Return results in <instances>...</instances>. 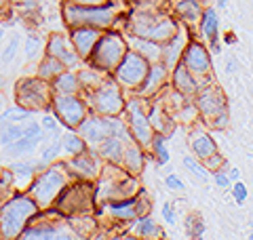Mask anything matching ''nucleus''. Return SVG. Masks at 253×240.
<instances>
[{
    "instance_id": "1",
    "label": "nucleus",
    "mask_w": 253,
    "mask_h": 240,
    "mask_svg": "<svg viewBox=\"0 0 253 240\" xmlns=\"http://www.w3.org/2000/svg\"><path fill=\"white\" fill-rule=\"evenodd\" d=\"M41 213L28 192H17L0 204V238H19L26 226Z\"/></svg>"
},
{
    "instance_id": "2",
    "label": "nucleus",
    "mask_w": 253,
    "mask_h": 240,
    "mask_svg": "<svg viewBox=\"0 0 253 240\" xmlns=\"http://www.w3.org/2000/svg\"><path fill=\"white\" fill-rule=\"evenodd\" d=\"M181 21L171 17L165 11H144L135 9L126 19V34L150 38L156 42H167V40L179 30Z\"/></svg>"
},
{
    "instance_id": "3",
    "label": "nucleus",
    "mask_w": 253,
    "mask_h": 240,
    "mask_svg": "<svg viewBox=\"0 0 253 240\" xmlns=\"http://www.w3.org/2000/svg\"><path fill=\"white\" fill-rule=\"evenodd\" d=\"M70 177H72V173L68 171L66 162H51L41 173L34 175V179L28 186V194L36 200L41 211H49L55 198L59 196V192L70 183Z\"/></svg>"
},
{
    "instance_id": "4",
    "label": "nucleus",
    "mask_w": 253,
    "mask_h": 240,
    "mask_svg": "<svg viewBox=\"0 0 253 240\" xmlns=\"http://www.w3.org/2000/svg\"><path fill=\"white\" fill-rule=\"evenodd\" d=\"M91 183L93 181H83V179L68 183L51 204L53 211L57 215H63V217H84V215H89L95 209V200H97L95 188Z\"/></svg>"
},
{
    "instance_id": "5",
    "label": "nucleus",
    "mask_w": 253,
    "mask_h": 240,
    "mask_svg": "<svg viewBox=\"0 0 253 240\" xmlns=\"http://www.w3.org/2000/svg\"><path fill=\"white\" fill-rule=\"evenodd\" d=\"M126 51H129L126 38L121 34V32H114L110 28V30L101 32V36H99L97 42H95L86 63L95 70L104 72V74H112L114 68L121 63V59L125 57Z\"/></svg>"
},
{
    "instance_id": "6",
    "label": "nucleus",
    "mask_w": 253,
    "mask_h": 240,
    "mask_svg": "<svg viewBox=\"0 0 253 240\" xmlns=\"http://www.w3.org/2000/svg\"><path fill=\"white\" fill-rule=\"evenodd\" d=\"M63 19L70 28L76 26H91L99 30H110L114 28V23L118 21V6L112 2L106 4H95V6H83L68 2L63 4Z\"/></svg>"
},
{
    "instance_id": "7",
    "label": "nucleus",
    "mask_w": 253,
    "mask_h": 240,
    "mask_svg": "<svg viewBox=\"0 0 253 240\" xmlns=\"http://www.w3.org/2000/svg\"><path fill=\"white\" fill-rule=\"evenodd\" d=\"M83 97L86 101V106H89V112H95V114H101V116H123L125 114L126 99H125L123 86L110 74L93 91L83 93Z\"/></svg>"
},
{
    "instance_id": "8",
    "label": "nucleus",
    "mask_w": 253,
    "mask_h": 240,
    "mask_svg": "<svg viewBox=\"0 0 253 240\" xmlns=\"http://www.w3.org/2000/svg\"><path fill=\"white\" fill-rule=\"evenodd\" d=\"M53 101L51 82H46L41 76H26L15 84V103L30 112L49 110Z\"/></svg>"
},
{
    "instance_id": "9",
    "label": "nucleus",
    "mask_w": 253,
    "mask_h": 240,
    "mask_svg": "<svg viewBox=\"0 0 253 240\" xmlns=\"http://www.w3.org/2000/svg\"><path fill=\"white\" fill-rule=\"evenodd\" d=\"M148 68H150V61L146 57H141L137 51L129 49L125 53V57L121 59V63L114 68L112 76L118 84L123 86L126 91H135L137 86L141 84V80L146 78L148 74Z\"/></svg>"
},
{
    "instance_id": "10",
    "label": "nucleus",
    "mask_w": 253,
    "mask_h": 240,
    "mask_svg": "<svg viewBox=\"0 0 253 240\" xmlns=\"http://www.w3.org/2000/svg\"><path fill=\"white\" fill-rule=\"evenodd\" d=\"M51 110L55 118L59 120V124L68 126V129H76L83 122V118L89 114V106L83 97V93L78 95H53Z\"/></svg>"
},
{
    "instance_id": "11",
    "label": "nucleus",
    "mask_w": 253,
    "mask_h": 240,
    "mask_svg": "<svg viewBox=\"0 0 253 240\" xmlns=\"http://www.w3.org/2000/svg\"><path fill=\"white\" fill-rule=\"evenodd\" d=\"M150 209V198L144 194V192H137L135 196L129 198H121V200H106L104 211L116 221H133L139 215L148 213Z\"/></svg>"
},
{
    "instance_id": "12",
    "label": "nucleus",
    "mask_w": 253,
    "mask_h": 240,
    "mask_svg": "<svg viewBox=\"0 0 253 240\" xmlns=\"http://www.w3.org/2000/svg\"><path fill=\"white\" fill-rule=\"evenodd\" d=\"M101 162H104V160H101V156L97 154V150L93 146H89L86 150L78 152V154H74L66 162V166H68V171L72 173L74 179L95 181V179H99V173L104 169Z\"/></svg>"
},
{
    "instance_id": "13",
    "label": "nucleus",
    "mask_w": 253,
    "mask_h": 240,
    "mask_svg": "<svg viewBox=\"0 0 253 240\" xmlns=\"http://www.w3.org/2000/svg\"><path fill=\"white\" fill-rule=\"evenodd\" d=\"M179 61L184 63V66L190 72H192L196 78H209L211 70H213L209 49L201 42V40H194V38L186 42L184 53H181V59Z\"/></svg>"
},
{
    "instance_id": "14",
    "label": "nucleus",
    "mask_w": 253,
    "mask_h": 240,
    "mask_svg": "<svg viewBox=\"0 0 253 240\" xmlns=\"http://www.w3.org/2000/svg\"><path fill=\"white\" fill-rule=\"evenodd\" d=\"M196 110L205 120H211L219 116L221 112H228V103H226V95L219 89L217 84L205 82L199 91H196Z\"/></svg>"
},
{
    "instance_id": "15",
    "label": "nucleus",
    "mask_w": 253,
    "mask_h": 240,
    "mask_svg": "<svg viewBox=\"0 0 253 240\" xmlns=\"http://www.w3.org/2000/svg\"><path fill=\"white\" fill-rule=\"evenodd\" d=\"M44 55H51V57L59 59L63 63V68L68 70H76L83 63L81 55L76 53V49L70 42V38H66L63 34H51L49 40L44 44Z\"/></svg>"
},
{
    "instance_id": "16",
    "label": "nucleus",
    "mask_w": 253,
    "mask_h": 240,
    "mask_svg": "<svg viewBox=\"0 0 253 240\" xmlns=\"http://www.w3.org/2000/svg\"><path fill=\"white\" fill-rule=\"evenodd\" d=\"M169 72H171V68L165 66L163 61L150 63L148 74H146L144 80H141V84L135 89V95H139V97H144V99H152L154 95L161 93V89H163L165 84H167Z\"/></svg>"
},
{
    "instance_id": "17",
    "label": "nucleus",
    "mask_w": 253,
    "mask_h": 240,
    "mask_svg": "<svg viewBox=\"0 0 253 240\" xmlns=\"http://www.w3.org/2000/svg\"><path fill=\"white\" fill-rule=\"evenodd\" d=\"M99 28H91V26H76V28H70V42H72V46L76 49V53L81 55V59L86 61L89 59V55L93 51L95 42L99 40L101 36Z\"/></svg>"
},
{
    "instance_id": "18",
    "label": "nucleus",
    "mask_w": 253,
    "mask_h": 240,
    "mask_svg": "<svg viewBox=\"0 0 253 240\" xmlns=\"http://www.w3.org/2000/svg\"><path fill=\"white\" fill-rule=\"evenodd\" d=\"M169 74H171V80H173V89H175L177 93H181L184 97H192V95H196V91L201 89L199 78H196L181 61H177L175 66L171 68Z\"/></svg>"
},
{
    "instance_id": "19",
    "label": "nucleus",
    "mask_w": 253,
    "mask_h": 240,
    "mask_svg": "<svg viewBox=\"0 0 253 240\" xmlns=\"http://www.w3.org/2000/svg\"><path fill=\"white\" fill-rule=\"evenodd\" d=\"M190 34H186V30H184V23L179 26V30L173 34L167 42H163V57H161V61L165 63V66H169V68H173L175 63L181 59V53H184V46H186V42H188V38Z\"/></svg>"
},
{
    "instance_id": "20",
    "label": "nucleus",
    "mask_w": 253,
    "mask_h": 240,
    "mask_svg": "<svg viewBox=\"0 0 253 240\" xmlns=\"http://www.w3.org/2000/svg\"><path fill=\"white\" fill-rule=\"evenodd\" d=\"M125 38H126V44H131V49L137 51L141 57H146L150 63L161 61L163 42H156V40H150V38H141V36H133V34H126Z\"/></svg>"
},
{
    "instance_id": "21",
    "label": "nucleus",
    "mask_w": 253,
    "mask_h": 240,
    "mask_svg": "<svg viewBox=\"0 0 253 240\" xmlns=\"http://www.w3.org/2000/svg\"><path fill=\"white\" fill-rule=\"evenodd\" d=\"M190 150L199 160H207L217 152V143L207 131H192L190 133Z\"/></svg>"
},
{
    "instance_id": "22",
    "label": "nucleus",
    "mask_w": 253,
    "mask_h": 240,
    "mask_svg": "<svg viewBox=\"0 0 253 240\" xmlns=\"http://www.w3.org/2000/svg\"><path fill=\"white\" fill-rule=\"evenodd\" d=\"M121 166L131 173V175H139L144 171L146 166V156H144V148L139 146V143L131 141L125 146V152H123V160H121Z\"/></svg>"
},
{
    "instance_id": "23",
    "label": "nucleus",
    "mask_w": 253,
    "mask_h": 240,
    "mask_svg": "<svg viewBox=\"0 0 253 240\" xmlns=\"http://www.w3.org/2000/svg\"><path fill=\"white\" fill-rule=\"evenodd\" d=\"M51 89H53V95H78V93H83L76 70H68V68L51 80Z\"/></svg>"
},
{
    "instance_id": "24",
    "label": "nucleus",
    "mask_w": 253,
    "mask_h": 240,
    "mask_svg": "<svg viewBox=\"0 0 253 240\" xmlns=\"http://www.w3.org/2000/svg\"><path fill=\"white\" fill-rule=\"evenodd\" d=\"M44 166H46V164L42 162L41 158H36V160L23 158V160H17V162L9 164V169L13 171L15 181H17V183H30L32 179H34V175H36V173H41Z\"/></svg>"
},
{
    "instance_id": "25",
    "label": "nucleus",
    "mask_w": 253,
    "mask_h": 240,
    "mask_svg": "<svg viewBox=\"0 0 253 240\" xmlns=\"http://www.w3.org/2000/svg\"><path fill=\"white\" fill-rule=\"evenodd\" d=\"M173 11H175V17L184 26H194V23L201 21L203 4L201 0H179V2L173 4Z\"/></svg>"
},
{
    "instance_id": "26",
    "label": "nucleus",
    "mask_w": 253,
    "mask_h": 240,
    "mask_svg": "<svg viewBox=\"0 0 253 240\" xmlns=\"http://www.w3.org/2000/svg\"><path fill=\"white\" fill-rule=\"evenodd\" d=\"M97 154L101 156L104 162H110V164H121L123 160V152H125V143L118 139V137H106L104 141H99L97 146Z\"/></svg>"
},
{
    "instance_id": "27",
    "label": "nucleus",
    "mask_w": 253,
    "mask_h": 240,
    "mask_svg": "<svg viewBox=\"0 0 253 240\" xmlns=\"http://www.w3.org/2000/svg\"><path fill=\"white\" fill-rule=\"evenodd\" d=\"M44 137H46L44 133L42 135H34V137H26V135H23V137L11 141L9 146H4V154L6 156H23L26 158L28 154H32V152L41 146Z\"/></svg>"
},
{
    "instance_id": "28",
    "label": "nucleus",
    "mask_w": 253,
    "mask_h": 240,
    "mask_svg": "<svg viewBox=\"0 0 253 240\" xmlns=\"http://www.w3.org/2000/svg\"><path fill=\"white\" fill-rule=\"evenodd\" d=\"M129 223H131V221H129ZM131 232H133L135 236H139V238H161V236H165L163 228L158 226V223H156L152 217H150L148 213H144V215H139V217L133 219Z\"/></svg>"
},
{
    "instance_id": "29",
    "label": "nucleus",
    "mask_w": 253,
    "mask_h": 240,
    "mask_svg": "<svg viewBox=\"0 0 253 240\" xmlns=\"http://www.w3.org/2000/svg\"><path fill=\"white\" fill-rule=\"evenodd\" d=\"M57 236H68L66 232H61L59 230V226H55V223H51V221H46V223H34V221H30L28 226H26V230L21 232V236L19 238H42V240H46V238H57Z\"/></svg>"
},
{
    "instance_id": "30",
    "label": "nucleus",
    "mask_w": 253,
    "mask_h": 240,
    "mask_svg": "<svg viewBox=\"0 0 253 240\" xmlns=\"http://www.w3.org/2000/svg\"><path fill=\"white\" fill-rule=\"evenodd\" d=\"M201 34L207 42H213V40H219V17H217V11L213 6H207L203 9V15H201Z\"/></svg>"
},
{
    "instance_id": "31",
    "label": "nucleus",
    "mask_w": 253,
    "mask_h": 240,
    "mask_svg": "<svg viewBox=\"0 0 253 240\" xmlns=\"http://www.w3.org/2000/svg\"><path fill=\"white\" fill-rule=\"evenodd\" d=\"M148 118H150V124H152V129L156 133H165V135H167L173 129V122H171V118L167 116V110L161 108V106H152V108H150Z\"/></svg>"
},
{
    "instance_id": "32",
    "label": "nucleus",
    "mask_w": 253,
    "mask_h": 240,
    "mask_svg": "<svg viewBox=\"0 0 253 240\" xmlns=\"http://www.w3.org/2000/svg\"><path fill=\"white\" fill-rule=\"evenodd\" d=\"M59 139H61V150L68 152L70 156H74V154H78V152H83V150L89 148V143H86L81 135H78L76 129H68V133H63Z\"/></svg>"
},
{
    "instance_id": "33",
    "label": "nucleus",
    "mask_w": 253,
    "mask_h": 240,
    "mask_svg": "<svg viewBox=\"0 0 253 240\" xmlns=\"http://www.w3.org/2000/svg\"><path fill=\"white\" fill-rule=\"evenodd\" d=\"M63 70H66V68H63V63L59 59L51 57V55H44V57L41 59V63H38L36 76H41L42 80H46V82H51V80L57 76V74H61Z\"/></svg>"
},
{
    "instance_id": "34",
    "label": "nucleus",
    "mask_w": 253,
    "mask_h": 240,
    "mask_svg": "<svg viewBox=\"0 0 253 240\" xmlns=\"http://www.w3.org/2000/svg\"><path fill=\"white\" fill-rule=\"evenodd\" d=\"M76 74H78V80H81V89H83V93L93 91L95 86H97L101 80L108 76V74H104V72H99V70H95V68L76 70Z\"/></svg>"
},
{
    "instance_id": "35",
    "label": "nucleus",
    "mask_w": 253,
    "mask_h": 240,
    "mask_svg": "<svg viewBox=\"0 0 253 240\" xmlns=\"http://www.w3.org/2000/svg\"><path fill=\"white\" fill-rule=\"evenodd\" d=\"M32 116H34V112H30L26 108H21V106H11V108H6L2 114H0V124H13V122H26V120H30Z\"/></svg>"
},
{
    "instance_id": "36",
    "label": "nucleus",
    "mask_w": 253,
    "mask_h": 240,
    "mask_svg": "<svg viewBox=\"0 0 253 240\" xmlns=\"http://www.w3.org/2000/svg\"><path fill=\"white\" fill-rule=\"evenodd\" d=\"M181 162H184V166L188 169V173L192 175V177H196L199 181H207V179H209V169L205 166L203 160H199L194 154H192V156H184V160H181Z\"/></svg>"
},
{
    "instance_id": "37",
    "label": "nucleus",
    "mask_w": 253,
    "mask_h": 240,
    "mask_svg": "<svg viewBox=\"0 0 253 240\" xmlns=\"http://www.w3.org/2000/svg\"><path fill=\"white\" fill-rule=\"evenodd\" d=\"M59 154H61V139L59 137H53V141L49 143L46 148H42V152H41V158L44 164H51V162H55V160L59 158Z\"/></svg>"
},
{
    "instance_id": "38",
    "label": "nucleus",
    "mask_w": 253,
    "mask_h": 240,
    "mask_svg": "<svg viewBox=\"0 0 253 240\" xmlns=\"http://www.w3.org/2000/svg\"><path fill=\"white\" fill-rule=\"evenodd\" d=\"M19 46H21V40H19V36H13V38L9 40V42L4 44L2 55H0V63H2V66H9V63L15 59V55H17Z\"/></svg>"
},
{
    "instance_id": "39",
    "label": "nucleus",
    "mask_w": 253,
    "mask_h": 240,
    "mask_svg": "<svg viewBox=\"0 0 253 240\" xmlns=\"http://www.w3.org/2000/svg\"><path fill=\"white\" fill-rule=\"evenodd\" d=\"M41 51H42V38L38 34H34V32H30V34L26 36V57L36 59Z\"/></svg>"
},
{
    "instance_id": "40",
    "label": "nucleus",
    "mask_w": 253,
    "mask_h": 240,
    "mask_svg": "<svg viewBox=\"0 0 253 240\" xmlns=\"http://www.w3.org/2000/svg\"><path fill=\"white\" fill-rule=\"evenodd\" d=\"M41 126H42V133L44 135L59 137V120L55 118V114H44L42 120H41Z\"/></svg>"
},
{
    "instance_id": "41",
    "label": "nucleus",
    "mask_w": 253,
    "mask_h": 240,
    "mask_svg": "<svg viewBox=\"0 0 253 240\" xmlns=\"http://www.w3.org/2000/svg\"><path fill=\"white\" fill-rule=\"evenodd\" d=\"M133 9H144V11H163L165 0H129Z\"/></svg>"
},
{
    "instance_id": "42",
    "label": "nucleus",
    "mask_w": 253,
    "mask_h": 240,
    "mask_svg": "<svg viewBox=\"0 0 253 240\" xmlns=\"http://www.w3.org/2000/svg\"><path fill=\"white\" fill-rule=\"evenodd\" d=\"M186 230H188L190 236L199 238V236H203V232H205V223L201 219H194L192 215H190V217L186 219Z\"/></svg>"
},
{
    "instance_id": "43",
    "label": "nucleus",
    "mask_w": 253,
    "mask_h": 240,
    "mask_svg": "<svg viewBox=\"0 0 253 240\" xmlns=\"http://www.w3.org/2000/svg\"><path fill=\"white\" fill-rule=\"evenodd\" d=\"M205 162V166H207L209 171H217V169H221V166H226V158L219 154V152H215L213 156H209L207 160H203Z\"/></svg>"
},
{
    "instance_id": "44",
    "label": "nucleus",
    "mask_w": 253,
    "mask_h": 240,
    "mask_svg": "<svg viewBox=\"0 0 253 240\" xmlns=\"http://www.w3.org/2000/svg\"><path fill=\"white\" fill-rule=\"evenodd\" d=\"M165 186H167L171 192H184V190H186L184 181H181L175 173H169L167 177H165Z\"/></svg>"
},
{
    "instance_id": "45",
    "label": "nucleus",
    "mask_w": 253,
    "mask_h": 240,
    "mask_svg": "<svg viewBox=\"0 0 253 240\" xmlns=\"http://www.w3.org/2000/svg\"><path fill=\"white\" fill-rule=\"evenodd\" d=\"M232 196H234L236 202H245V200H247L249 192H247V186H245L241 179H239V181H234V186H232Z\"/></svg>"
},
{
    "instance_id": "46",
    "label": "nucleus",
    "mask_w": 253,
    "mask_h": 240,
    "mask_svg": "<svg viewBox=\"0 0 253 240\" xmlns=\"http://www.w3.org/2000/svg\"><path fill=\"white\" fill-rule=\"evenodd\" d=\"M211 173H213V181H215L217 188H230V177H228V173H226L224 166L217 169V171H211Z\"/></svg>"
},
{
    "instance_id": "47",
    "label": "nucleus",
    "mask_w": 253,
    "mask_h": 240,
    "mask_svg": "<svg viewBox=\"0 0 253 240\" xmlns=\"http://www.w3.org/2000/svg\"><path fill=\"white\" fill-rule=\"evenodd\" d=\"M161 213H163V219H165V223H175L177 219H175V209H173V204L171 202H165L163 204V209H161Z\"/></svg>"
},
{
    "instance_id": "48",
    "label": "nucleus",
    "mask_w": 253,
    "mask_h": 240,
    "mask_svg": "<svg viewBox=\"0 0 253 240\" xmlns=\"http://www.w3.org/2000/svg\"><path fill=\"white\" fill-rule=\"evenodd\" d=\"M154 156H156V164H158V166H165V164H167V162H169V150H167V146L154 150Z\"/></svg>"
},
{
    "instance_id": "49",
    "label": "nucleus",
    "mask_w": 253,
    "mask_h": 240,
    "mask_svg": "<svg viewBox=\"0 0 253 240\" xmlns=\"http://www.w3.org/2000/svg\"><path fill=\"white\" fill-rule=\"evenodd\" d=\"M74 4H83V6H95V4H106L110 0H70Z\"/></svg>"
},
{
    "instance_id": "50",
    "label": "nucleus",
    "mask_w": 253,
    "mask_h": 240,
    "mask_svg": "<svg viewBox=\"0 0 253 240\" xmlns=\"http://www.w3.org/2000/svg\"><path fill=\"white\" fill-rule=\"evenodd\" d=\"M9 188H11V186H6V183L0 179V204H2L4 200L9 198Z\"/></svg>"
},
{
    "instance_id": "51",
    "label": "nucleus",
    "mask_w": 253,
    "mask_h": 240,
    "mask_svg": "<svg viewBox=\"0 0 253 240\" xmlns=\"http://www.w3.org/2000/svg\"><path fill=\"white\" fill-rule=\"evenodd\" d=\"M234 70H236V61H234L232 57H228V59H226V72H228V74H232Z\"/></svg>"
},
{
    "instance_id": "52",
    "label": "nucleus",
    "mask_w": 253,
    "mask_h": 240,
    "mask_svg": "<svg viewBox=\"0 0 253 240\" xmlns=\"http://www.w3.org/2000/svg\"><path fill=\"white\" fill-rule=\"evenodd\" d=\"M228 177H230V181H239L241 179V171L239 169H230L228 171Z\"/></svg>"
},
{
    "instance_id": "53",
    "label": "nucleus",
    "mask_w": 253,
    "mask_h": 240,
    "mask_svg": "<svg viewBox=\"0 0 253 240\" xmlns=\"http://www.w3.org/2000/svg\"><path fill=\"white\" fill-rule=\"evenodd\" d=\"M211 44V51L209 53H213V55H219L221 53V44L217 42V40H213V42H209Z\"/></svg>"
},
{
    "instance_id": "54",
    "label": "nucleus",
    "mask_w": 253,
    "mask_h": 240,
    "mask_svg": "<svg viewBox=\"0 0 253 240\" xmlns=\"http://www.w3.org/2000/svg\"><path fill=\"white\" fill-rule=\"evenodd\" d=\"M9 2H13V4H19V6H30V4H34L36 0H9Z\"/></svg>"
},
{
    "instance_id": "55",
    "label": "nucleus",
    "mask_w": 253,
    "mask_h": 240,
    "mask_svg": "<svg viewBox=\"0 0 253 240\" xmlns=\"http://www.w3.org/2000/svg\"><path fill=\"white\" fill-rule=\"evenodd\" d=\"M4 34H6V30L0 26V46H2V42H4Z\"/></svg>"
},
{
    "instance_id": "56",
    "label": "nucleus",
    "mask_w": 253,
    "mask_h": 240,
    "mask_svg": "<svg viewBox=\"0 0 253 240\" xmlns=\"http://www.w3.org/2000/svg\"><path fill=\"white\" fill-rule=\"evenodd\" d=\"M224 42H226V44H230V42H234V34H226V38H224Z\"/></svg>"
},
{
    "instance_id": "57",
    "label": "nucleus",
    "mask_w": 253,
    "mask_h": 240,
    "mask_svg": "<svg viewBox=\"0 0 253 240\" xmlns=\"http://www.w3.org/2000/svg\"><path fill=\"white\" fill-rule=\"evenodd\" d=\"M4 4H6V0H0V11L4 9Z\"/></svg>"
}]
</instances>
